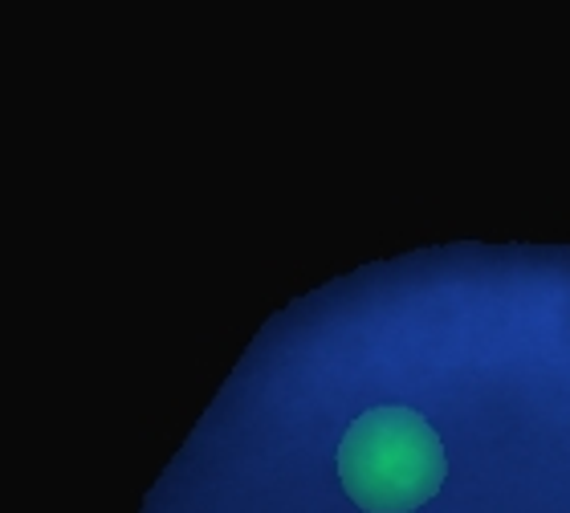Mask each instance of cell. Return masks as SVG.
Wrapping results in <instances>:
<instances>
[{
  "label": "cell",
  "mask_w": 570,
  "mask_h": 513,
  "mask_svg": "<svg viewBox=\"0 0 570 513\" xmlns=\"http://www.w3.org/2000/svg\"><path fill=\"white\" fill-rule=\"evenodd\" d=\"M346 497L367 513H412L444 485V444L412 407H371L338 444Z\"/></svg>",
  "instance_id": "1"
}]
</instances>
